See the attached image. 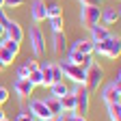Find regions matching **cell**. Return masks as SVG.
<instances>
[{
	"instance_id": "d4e9b609",
	"label": "cell",
	"mask_w": 121,
	"mask_h": 121,
	"mask_svg": "<svg viewBox=\"0 0 121 121\" xmlns=\"http://www.w3.org/2000/svg\"><path fill=\"white\" fill-rule=\"evenodd\" d=\"M13 58H15V56H13V54H11L9 50H4L2 45H0V60H2V63H4L7 67H9L11 63H13Z\"/></svg>"
},
{
	"instance_id": "484cf974",
	"label": "cell",
	"mask_w": 121,
	"mask_h": 121,
	"mask_svg": "<svg viewBox=\"0 0 121 121\" xmlns=\"http://www.w3.org/2000/svg\"><path fill=\"white\" fill-rule=\"evenodd\" d=\"M56 15H63V7L56 4V2L48 4V17H56Z\"/></svg>"
},
{
	"instance_id": "f546056e",
	"label": "cell",
	"mask_w": 121,
	"mask_h": 121,
	"mask_svg": "<svg viewBox=\"0 0 121 121\" xmlns=\"http://www.w3.org/2000/svg\"><path fill=\"white\" fill-rule=\"evenodd\" d=\"M24 2H26V0H4V7H13L15 9V7H22Z\"/></svg>"
},
{
	"instance_id": "cb8c5ba5",
	"label": "cell",
	"mask_w": 121,
	"mask_h": 121,
	"mask_svg": "<svg viewBox=\"0 0 121 121\" xmlns=\"http://www.w3.org/2000/svg\"><path fill=\"white\" fill-rule=\"evenodd\" d=\"M28 80L33 82L35 86H41V84H43V76H41V69H33V71L28 73Z\"/></svg>"
},
{
	"instance_id": "277c9868",
	"label": "cell",
	"mask_w": 121,
	"mask_h": 121,
	"mask_svg": "<svg viewBox=\"0 0 121 121\" xmlns=\"http://www.w3.org/2000/svg\"><path fill=\"white\" fill-rule=\"evenodd\" d=\"M102 99H104L106 106H108V104H119V102H121V78H119V71H117V76H115V80H112L110 84L104 86Z\"/></svg>"
},
{
	"instance_id": "5b68a950",
	"label": "cell",
	"mask_w": 121,
	"mask_h": 121,
	"mask_svg": "<svg viewBox=\"0 0 121 121\" xmlns=\"http://www.w3.org/2000/svg\"><path fill=\"white\" fill-rule=\"evenodd\" d=\"M99 20H102V9L99 7H82L80 9V22H82L84 28L91 30L93 26L99 24Z\"/></svg>"
},
{
	"instance_id": "d6986e66",
	"label": "cell",
	"mask_w": 121,
	"mask_h": 121,
	"mask_svg": "<svg viewBox=\"0 0 121 121\" xmlns=\"http://www.w3.org/2000/svg\"><path fill=\"white\" fill-rule=\"evenodd\" d=\"M106 108H108L110 121H121V102H119V104H108Z\"/></svg>"
},
{
	"instance_id": "6da1fadb",
	"label": "cell",
	"mask_w": 121,
	"mask_h": 121,
	"mask_svg": "<svg viewBox=\"0 0 121 121\" xmlns=\"http://www.w3.org/2000/svg\"><path fill=\"white\" fill-rule=\"evenodd\" d=\"M93 52H97L99 56H106V58L115 60V58H119V54H121V41H119V37H112V35H110L108 39L95 43V50H93Z\"/></svg>"
},
{
	"instance_id": "e0dca14e",
	"label": "cell",
	"mask_w": 121,
	"mask_h": 121,
	"mask_svg": "<svg viewBox=\"0 0 121 121\" xmlns=\"http://www.w3.org/2000/svg\"><path fill=\"white\" fill-rule=\"evenodd\" d=\"M60 99V106H63V112H67V115H71L73 110H76V99H73V95H71V91L67 95H63V97H58Z\"/></svg>"
},
{
	"instance_id": "d6a6232c",
	"label": "cell",
	"mask_w": 121,
	"mask_h": 121,
	"mask_svg": "<svg viewBox=\"0 0 121 121\" xmlns=\"http://www.w3.org/2000/svg\"><path fill=\"white\" fill-rule=\"evenodd\" d=\"M7 22H9V17H7L4 9H0V26H7Z\"/></svg>"
},
{
	"instance_id": "1f68e13d",
	"label": "cell",
	"mask_w": 121,
	"mask_h": 121,
	"mask_svg": "<svg viewBox=\"0 0 121 121\" xmlns=\"http://www.w3.org/2000/svg\"><path fill=\"white\" fill-rule=\"evenodd\" d=\"M7 99H9V91L4 86H0V104H4Z\"/></svg>"
},
{
	"instance_id": "e575fe53",
	"label": "cell",
	"mask_w": 121,
	"mask_h": 121,
	"mask_svg": "<svg viewBox=\"0 0 121 121\" xmlns=\"http://www.w3.org/2000/svg\"><path fill=\"white\" fill-rule=\"evenodd\" d=\"M0 39H4V26H0Z\"/></svg>"
},
{
	"instance_id": "d590c367",
	"label": "cell",
	"mask_w": 121,
	"mask_h": 121,
	"mask_svg": "<svg viewBox=\"0 0 121 121\" xmlns=\"http://www.w3.org/2000/svg\"><path fill=\"white\" fill-rule=\"evenodd\" d=\"M2 69H7V65L2 63V60H0V71H2Z\"/></svg>"
},
{
	"instance_id": "9a60e30c",
	"label": "cell",
	"mask_w": 121,
	"mask_h": 121,
	"mask_svg": "<svg viewBox=\"0 0 121 121\" xmlns=\"http://www.w3.org/2000/svg\"><path fill=\"white\" fill-rule=\"evenodd\" d=\"M110 37V30L106 28V26H93L91 28V41L93 43H99V41H104V39H108Z\"/></svg>"
},
{
	"instance_id": "74e56055",
	"label": "cell",
	"mask_w": 121,
	"mask_h": 121,
	"mask_svg": "<svg viewBox=\"0 0 121 121\" xmlns=\"http://www.w3.org/2000/svg\"><path fill=\"white\" fill-rule=\"evenodd\" d=\"M0 119H4V110L2 108H0Z\"/></svg>"
},
{
	"instance_id": "8d00e7d4",
	"label": "cell",
	"mask_w": 121,
	"mask_h": 121,
	"mask_svg": "<svg viewBox=\"0 0 121 121\" xmlns=\"http://www.w3.org/2000/svg\"><path fill=\"white\" fill-rule=\"evenodd\" d=\"M45 121H58V117H50V119H45Z\"/></svg>"
},
{
	"instance_id": "7402d4cb",
	"label": "cell",
	"mask_w": 121,
	"mask_h": 121,
	"mask_svg": "<svg viewBox=\"0 0 121 121\" xmlns=\"http://www.w3.org/2000/svg\"><path fill=\"white\" fill-rule=\"evenodd\" d=\"M63 50H65V35L54 33V52H63Z\"/></svg>"
},
{
	"instance_id": "ac0fdd59",
	"label": "cell",
	"mask_w": 121,
	"mask_h": 121,
	"mask_svg": "<svg viewBox=\"0 0 121 121\" xmlns=\"http://www.w3.org/2000/svg\"><path fill=\"white\" fill-rule=\"evenodd\" d=\"M69 93V86L65 84V80L63 82H54L52 86H50V95L52 97H63V95H67Z\"/></svg>"
},
{
	"instance_id": "b9f144b4",
	"label": "cell",
	"mask_w": 121,
	"mask_h": 121,
	"mask_svg": "<svg viewBox=\"0 0 121 121\" xmlns=\"http://www.w3.org/2000/svg\"><path fill=\"white\" fill-rule=\"evenodd\" d=\"M117 2H119V0H117Z\"/></svg>"
},
{
	"instance_id": "ffe728a7",
	"label": "cell",
	"mask_w": 121,
	"mask_h": 121,
	"mask_svg": "<svg viewBox=\"0 0 121 121\" xmlns=\"http://www.w3.org/2000/svg\"><path fill=\"white\" fill-rule=\"evenodd\" d=\"M0 45H2L4 50H9L13 56H17V54H20V43H17V41H11V39H2V43H0Z\"/></svg>"
},
{
	"instance_id": "52a82bcc",
	"label": "cell",
	"mask_w": 121,
	"mask_h": 121,
	"mask_svg": "<svg viewBox=\"0 0 121 121\" xmlns=\"http://www.w3.org/2000/svg\"><path fill=\"white\" fill-rule=\"evenodd\" d=\"M30 50H33L35 56H41L45 52V37L41 33V28L39 26H30Z\"/></svg>"
},
{
	"instance_id": "3957f363",
	"label": "cell",
	"mask_w": 121,
	"mask_h": 121,
	"mask_svg": "<svg viewBox=\"0 0 121 121\" xmlns=\"http://www.w3.org/2000/svg\"><path fill=\"white\" fill-rule=\"evenodd\" d=\"M71 95L76 99V110H73V115L86 117V112H89V97H91V93L86 91V86L84 84H76L73 91H71Z\"/></svg>"
},
{
	"instance_id": "7a4b0ae2",
	"label": "cell",
	"mask_w": 121,
	"mask_h": 121,
	"mask_svg": "<svg viewBox=\"0 0 121 121\" xmlns=\"http://www.w3.org/2000/svg\"><path fill=\"white\" fill-rule=\"evenodd\" d=\"M84 73H86V78H84V86H86V91H89V93L97 91L99 84H102V80H104V69L93 60V63H91V65L84 69Z\"/></svg>"
},
{
	"instance_id": "44dd1931",
	"label": "cell",
	"mask_w": 121,
	"mask_h": 121,
	"mask_svg": "<svg viewBox=\"0 0 121 121\" xmlns=\"http://www.w3.org/2000/svg\"><path fill=\"white\" fill-rule=\"evenodd\" d=\"M48 22H50V26H52V30H54V33H63V26H65L63 15H56V17H48Z\"/></svg>"
},
{
	"instance_id": "8992f818",
	"label": "cell",
	"mask_w": 121,
	"mask_h": 121,
	"mask_svg": "<svg viewBox=\"0 0 121 121\" xmlns=\"http://www.w3.org/2000/svg\"><path fill=\"white\" fill-rule=\"evenodd\" d=\"M58 65H60V69H63V76H65V78H69V80H71V82H76V84H84L86 73H84V69H82V67L69 63V60H63V63H58Z\"/></svg>"
},
{
	"instance_id": "4316f807",
	"label": "cell",
	"mask_w": 121,
	"mask_h": 121,
	"mask_svg": "<svg viewBox=\"0 0 121 121\" xmlns=\"http://www.w3.org/2000/svg\"><path fill=\"white\" fill-rule=\"evenodd\" d=\"M15 121H35V117L30 112H20L17 117H15Z\"/></svg>"
},
{
	"instance_id": "9c48e42d",
	"label": "cell",
	"mask_w": 121,
	"mask_h": 121,
	"mask_svg": "<svg viewBox=\"0 0 121 121\" xmlns=\"http://www.w3.org/2000/svg\"><path fill=\"white\" fill-rule=\"evenodd\" d=\"M28 112L33 115L35 119L39 121H45V119H50V110H48V106L43 104V99H30V106H28Z\"/></svg>"
},
{
	"instance_id": "f1b7e54d",
	"label": "cell",
	"mask_w": 121,
	"mask_h": 121,
	"mask_svg": "<svg viewBox=\"0 0 121 121\" xmlns=\"http://www.w3.org/2000/svg\"><path fill=\"white\" fill-rule=\"evenodd\" d=\"M78 2H80L82 7H99L102 0H78Z\"/></svg>"
},
{
	"instance_id": "60d3db41",
	"label": "cell",
	"mask_w": 121,
	"mask_h": 121,
	"mask_svg": "<svg viewBox=\"0 0 121 121\" xmlns=\"http://www.w3.org/2000/svg\"><path fill=\"white\" fill-rule=\"evenodd\" d=\"M0 43H2V39H0Z\"/></svg>"
},
{
	"instance_id": "7c38bea8",
	"label": "cell",
	"mask_w": 121,
	"mask_h": 121,
	"mask_svg": "<svg viewBox=\"0 0 121 121\" xmlns=\"http://www.w3.org/2000/svg\"><path fill=\"white\" fill-rule=\"evenodd\" d=\"M67 60L69 63H73V65H78V67H82V69H86L93 60H91V56L89 54H80V52H71L69 50V54H67Z\"/></svg>"
},
{
	"instance_id": "5bb4252c",
	"label": "cell",
	"mask_w": 121,
	"mask_h": 121,
	"mask_svg": "<svg viewBox=\"0 0 121 121\" xmlns=\"http://www.w3.org/2000/svg\"><path fill=\"white\" fill-rule=\"evenodd\" d=\"M43 104L48 106V110H50V115H52V117H60V115H65L58 97H52V95H48V97L43 99Z\"/></svg>"
},
{
	"instance_id": "ab89813d",
	"label": "cell",
	"mask_w": 121,
	"mask_h": 121,
	"mask_svg": "<svg viewBox=\"0 0 121 121\" xmlns=\"http://www.w3.org/2000/svg\"><path fill=\"white\" fill-rule=\"evenodd\" d=\"M0 121H9V119H7V117H4V119H0Z\"/></svg>"
},
{
	"instance_id": "2e32d148",
	"label": "cell",
	"mask_w": 121,
	"mask_h": 121,
	"mask_svg": "<svg viewBox=\"0 0 121 121\" xmlns=\"http://www.w3.org/2000/svg\"><path fill=\"white\" fill-rule=\"evenodd\" d=\"M102 22H104L106 26H112L115 22H119V9H117V7H112V9L102 11Z\"/></svg>"
},
{
	"instance_id": "4fadbf2b",
	"label": "cell",
	"mask_w": 121,
	"mask_h": 121,
	"mask_svg": "<svg viewBox=\"0 0 121 121\" xmlns=\"http://www.w3.org/2000/svg\"><path fill=\"white\" fill-rule=\"evenodd\" d=\"M93 50H95V43L91 41V39H78L73 45H71V52H80V54H93Z\"/></svg>"
},
{
	"instance_id": "f35d334b",
	"label": "cell",
	"mask_w": 121,
	"mask_h": 121,
	"mask_svg": "<svg viewBox=\"0 0 121 121\" xmlns=\"http://www.w3.org/2000/svg\"><path fill=\"white\" fill-rule=\"evenodd\" d=\"M2 7H4V0H0V9H2Z\"/></svg>"
},
{
	"instance_id": "ba28073f",
	"label": "cell",
	"mask_w": 121,
	"mask_h": 121,
	"mask_svg": "<svg viewBox=\"0 0 121 121\" xmlns=\"http://www.w3.org/2000/svg\"><path fill=\"white\" fill-rule=\"evenodd\" d=\"M30 20L35 24H41L43 20H48V4L43 0H33L30 2Z\"/></svg>"
},
{
	"instance_id": "8fae6325",
	"label": "cell",
	"mask_w": 121,
	"mask_h": 121,
	"mask_svg": "<svg viewBox=\"0 0 121 121\" xmlns=\"http://www.w3.org/2000/svg\"><path fill=\"white\" fill-rule=\"evenodd\" d=\"M13 89H15V93H17L20 97H28V95H33L35 84L30 82L28 78H17V80H15V84H13Z\"/></svg>"
},
{
	"instance_id": "836d02e7",
	"label": "cell",
	"mask_w": 121,
	"mask_h": 121,
	"mask_svg": "<svg viewBox=\"0 0 121 121\" xmlns=\"http://www.w3.org/2000/svg\"><path fill=\"white\" fill-rule=\"evenodd\" d=\"M67 121H86V117H80V115H73V112H71V115L67 117Z\"/></svg>"
},
{
	"instance_id": "30bf717a",
	"label": "cell",
	"mask_w": 121,
	"mask_h": 121,
	"mask_svg": "<svg viewBox=\"0 0 121 121\" xmlns=\"http://www.w3.org/2000/svg\"><path fill=\"white\" fill-rule=\"evenodd\" d=\"M4 39H11V41H22L24 39V28L17 24V22H13V20H9L7 22V26H4Z\"/></svg>"
},
{
	"instance_id": "83f0119b",
	"label": "cell",
	"mask_w": 121,
	"mask_h": 121,
	"mask_svg": "<svg viewBox=\"0 0 121 121\" xmlns=\"http://www.w3.org/2000/svg\"><path fill=\"white\" fill-rule=\"evenodd\" d=\"M15 73H17V78H28V73H30V71L26 69V65H20Z\"/></svg>"
},
{
	"instance_id": "4dcf8cb0",
	"label": "cell",
	"mask_w": 121,
	"mask_h": 121,
	"mask_svg": "<svg viewBox=\"0 0 121 121\" xmlns=\"http://www.w3.org/2000/svg\"><path fill=\"white\" fill-rule=\"evenodd\" d=\"M24 65H26V69H28V71H33V69H39V65H37V60H35V58H28Z\"/></svg>"
},
{
	"instance_id": "603a6c76",
	"label": "cell",
	"mask_w": 121,
	"mask_h": 121,
	"mask_svg": "<svg viewBox=\"0 0 121 121\" xmlns=\"http://www.w3.org/2000/svg\"><path fill=\"white\" fill-rule=\"evenodd\" d=\"M52 65V80L54 82H63L65 80V76H63V69H60V65L58 63H50Z\"/></svg>"
}]
</instances>
